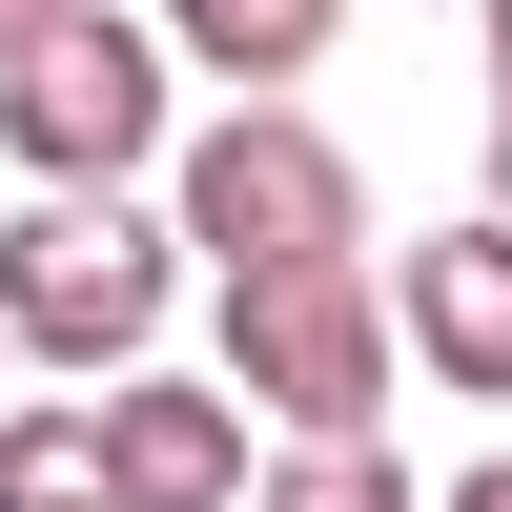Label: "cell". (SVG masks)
I'll return each mask as SVG.
<instances>
[{
	"label": "cell",
	"mask_w": 512,
	"mask_h": 512,
	"mask_svg": "<svg viewBox=\"0 0 512 512\" xmlns=\"http://www.w3.org/2000/svg\"><path fill=\"white\" fill-rule=\"evenodd\" d=\"M41 21H82V0H0V62H21V41H41Z\"/></svg>",
	"instance_id": "obj_10"
},
{
	"label": "cell",
	"mask_w": 512,
	"mask_h": 512,
	"mask_svg": "<svg viewBox=\"0 0 512 512\" xmlns=\"http://www.w3.org/2000/svg\"><path fill=\"white\" fill-rule=\"evenodd\" d=\"M246 512H431V492H410V472H390V431H369V451H287Z\"/></svg>",
	"instance_id": "obj_9"
},
{
	"label": "cell",
	"mask_w": 512,
	"mask_h": 512,
	"mask_svg": "<svg viewBox=\"0 0 512 512\" xmlns=\"http://www.w3.org/2000/svg\"><path fill=\"white\" fill-rule=\"evenodd\" d=\"M0 512H123L103 492V410H0Z\"/></svg>",
	"instance_id": "obj_8"
},
{
	"label": "cell",
	"mask_w": 512,
	"mask_h": 512,
	"mask_svg": "<svg viewBox=\"0 0 512 512\" xmlns=\"http://www.w3.org/2000/svg\"><path fill=\"white\" fill-rule=\"evenodd\" d=\"M451 512H512V451H492V472H472V492H451Z\"/></svg>",
	"instance_id": "obj_12"
},
{
	"label": "cell",
	"mask_w": 512,
	"mask_h": 512,
	"mask_svg": "<svg viewBox=\"0 0 512 512\" xmlns=\"http://www.w3.org/2000/svg\"><path fill=\"white\" fill-rule=\"evenodd\" d=\"M164 144V41L144 21H41L21 62H0V164H21L41 205H123V164Z\"/></svg>",
	"instance_id": "obj_2"
},
{
	"label": "cell",
	"mask_w": 512,
	"mask_h": 512,
	"mask_svg": "<svg viewBox=\"0 0 512 512\" xmlns=\"http://www.w3.org/2000/svg\"><path fill=\"white\" fill-rule=\"evenodd\" d=\"M492 226H512V82H492Z\"/></svg>",
	"instance_id": "obj_11"
},
{
	"label": "cell",
	"mask_w": 512,
	"mask_h": 512,
	"mask_svg": "<svg viewBox=\"0 0 512 512\" xmlns=\"http://www.w3.org/2000/svg\"><path fill=\"white\" fill-rule=\"evenodd\" d=\"M492 62H512V0H492Z\"/></svg>",
	"instance_id": "obj_13"
},
{
	"label": "cell",
	"mask_w": 512,
	"mask_h": 512,
	"mask_svg": "<svg viewBox=\"0 0 512 512\" xmlns=\"http://www.w3.org/2000/svg\"><path fill=\"white\" fill-rule=\"evenodd\" d=\"M390 369H410V328L369 308L349 246H328V267H246V287H226V390H246V410H287L308 451H369Z\"/></svg>",
	"instance_id": "obj_1"
},
{
	"label": "cell",
	"mask_w": 512,
	"mask_h": 512,
	"mask_svg": "<svg viewBox=\"0 0 512 512\" xmlns=\"http://www.w3.org/2000/svg\"><path fill=\"white\" fill-rule=\"evenodd\" d=\"M103 492L123 512H246V492H267L246 390H226V369H205V390H103Z\"/></svg>",
	"instance_id": "obj_5"
},
{
	"label": "cell",
	"mask_w": 512,
	"mask_h": 512,
	"mask_svg": "<svg viewBox=\"0 0 512 512\" xmlns=\"http://www.w3.org/2000/svg\"><path fill=\"white\" fill-rule=\"evenodd\" d=\"M164 62H226L246 103H287L328 62V0H164Z\"/></svg>",
	"instance_id": "obj_7"
},
{
	"label": "cell",
	"mask_w": 512,
	"mask_h": 512,
	"mask_svg": "<svg viewBox=\"0 0 512 512\" xmlns=\"http://www.w3.org/2000/svg\"><path fill=\"white\" fill-rule=\"evenodd\" d=\"M164 267H185V226H144V205H41V226H0V349H41V369H144Z\"/></svg>",
	"instance_id": "obj_3"
},
{
	"label": "cell",
	"mask_w": 512,
	"mask_h": 512,
	"mask_svg": "<svg viewBox=\"0 0 512 512\" xmlns=\"http://www.w3.org/2000/svg\"><path fill=\"white\" fill-rule=\"evenodd\" d=\"M369 226V185H349V144H328V123H287V103H246V123H205L185 144V246L205 267H328V246Z\"/></svg>",
	"instance_id": "obj_4"
},
{
	"label": "cell",
	"mask_w": 512,
	"mask_h": 512,
	"mask_svg": "<svg viewBox=\"0 0 512 512\" xmlns=\"http://www.w3.org/2000/svg\"><path fill=\"white\" fill-rule=\"evenodd\" d=\"M390 328H410L431 390H492V410H512V226H431L410 287H390Z\"/></svg>",
	"instance_id": "obj_6"
}]
</instances>
